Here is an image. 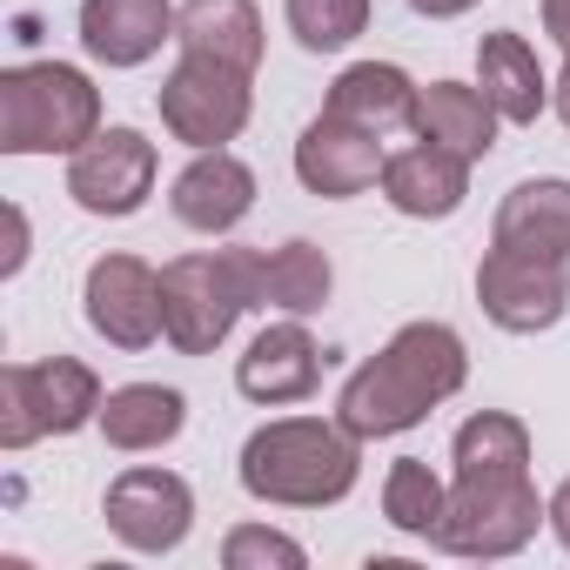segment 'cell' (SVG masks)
I'll list each match as a JSON object with an SVG mask.
<instances>
[{"mask_svg": "<svg viewBox=\"0 0 570 570\" xmlns=\"http://www.w3.org/2000/svg\"><path fill=\"white\" fill-rule=\"evenodd\" d=\"M476 88L517 128H530L543 115V101H550V81H543V68H537V55H530L523 35H483V48H476Z\"/></svg>", "mask_w": 570, "mask_h": 570, "instance_id": "cell-21", "label": "cell"}, {"mask_svg": "<svg viewBox=\"0 0 570 570\" xmlns=\"http://www.w3.org/2000/svg\"><path fill=\"white\" fill-rule=\"evenodd\" d=\"M68 195L88 215H135L155 195V141L135 128H101L68 161Z\"/></svg>", "mask_w": 570, "mask_h": 570, "instance_id": "cell-9", "label": "cell"}, {"mask_svg": "<svg viewBox=\"0 0 570 570\" xmlns=\"http://www.w3.org/2000/svg\"><path fill=\"white\" fill-rule=\"evenodd\" d=\"M476 303L497 330L510 336H537V330H557L563 309H570V275L563 262H543V255H517V248H497L476 262Z\"/></svg>", "mask_w": 570, "mask_h": 570, "instance_id": "cell-8", "label": "cell"}, {"mask_svg": "<svg viewBox=\"0 0 570 570\" xmlns=\"http://www.w3.org/2000/svg\"><path fill=\"white\" fill-rule=\"evenodd\" d=\"M188 523H195V497L175 470H121L108 483V530L128 550L168 557V550H181Z\"/></svg>", "mask_w": 570, "mask_h": 570, "instance_id": "cell-11", "label": "cell"}, {"mask_svg": "<svg viewBox=\"0 0 570 570\" xmlns=\"http://www.w3.org/2000/svg\"><path fill=\"white\" fill-rule=\"evenodd\" d=\"M470 376V356H463V336L450 323H403L383 356H370L343 396H336V423L370 443V436H403L416 430L443 396H456Z\"/></svg>", "mask_w": 570, "mask_h": 570, "instance_id": "cell-2", "label": "cell"}, {"mask_svg": "<svg viewBox=\"0 0 570 570\" xmlns=\"http://www.w3.org/2000/svg\"><path fill=\"white\" fill-rule=\"evenodd\" d=\"M416 101H423V88H416L403 68H390V61H356V68H343L336 88H330V115H343V121H356V128H370V135L416 128Z\"/></svg>", "mask_w": 570, "mask_h": 570, "instance_id": "cell-18", "label": "cell"}, {"mask_svg": "<svg viewBox=\"0 0 570 570\" xmlns=\"http://www.w3.org/2000/svg\"><path fill=\"white\" fill-rule=\"evenodd\" d=\"M181 423H188V403L181 390H161V383H128L101 403V436L115 450H161L181 436Z\"/></svg>", "mask_w": 570, "mask_h": 570, "instance_id": "cell-22", "label": "cell"}, {"mask_svg": "<svg viewBox=\"0 0 570 570\" xmlns=\"http://www.w3.org/2000/svg\"><path fill=\"white\" fill-rule=\"evenodd\" d=\"M101 376L75 356L48 363H8L0 370V450H28L41 436H75L81 423H101Z\"/></svg>", "mask_w": 570, "mask_h": 570, "instance_id": "cell-6", "label": "cell"}, {"mask_svg": "<svg viewBox=\"0 0 570 570\" xmlns=\"http://www.w3.org/2000/svg\"><path fill=\"white\" fill-rule=\"evenodd\" d=\"M8 222H14V248H8V275L28 262V222H21V208H8Z\"/></svg>", "mask_w": 570, "mask_h": 570, "instance_id": "cell-30", "label": "cell"}, {"mask_svg": "<svg viewBox=\"0 0 570 570\" xmlns=\"http://www.w3.org/2000/svg\"><path fill=\"white\" fill-rule=\"evenodd\" d=\"M81 303H88L95 336H108L115 350H148L155 336H168V323H161V275L141 255H101L88 268Z\"/></svg>", "mask_w": 570, "mask_h": 570, "instance_id": "cell-10", "label": "cell"}, {"mask_svg": "<svg viewBox=\"0 0 570 570\" xmlns=\"http://www.w3.org/2000/svg\"><path fill=\"white\" fill-rule=\"evenodd\" d=\"M370 28V0H289V35L309 55H336Z\"/></svg>", "mask_w": 570, "mask_h": 570, "instance_id": "cell-25", "label": "cell"}, {"mask_svg": "<svg viewBox=\"0 0 570 570\" xmlns=\"http://www.w3.org/2000/svg\"><path fill=\"white\" fill-rule=\"evenodd\" d=\"M383 195H390V208H396V215L443 222V215H456V208H463V195H470V161H463V155H450V148H436V141L403 148V155H390V161H383Z\"/></svg>", "mask_w": 570, "mask_h": 570, "instance_id": "cell-16", "label": "cell"}, {"mask_svg": "<svg viewBox=\"0 0 570 570\" xmlns=\"http://www.w3.org/2000/svg\"><path fill=\"white\" fill-rule=\"evenodd\" d=\"M450 510V483L423 463V456H396L390 476H383V517L403 530V537H436Z\"/></svg>", "mask_w": 570, "mask_h": 570, "instance_id": "cell-24", "label": "cell"}, {"mask_svg": "<svg viewBox=\"0 0 570 570\" xmlns=\"http://www.w3.org/2000/svg\"><path fill=\"white\" fill-rule=\"evenodd\" d=\"M222 563H228V570H303L309 557H303V543H296V537L262 530V523H242V530H228Z\"/></svg>", "mask_w": 570, "mask_h": 570, "instance_id": "cell-26", "label": "cell"}, {"mask_svg": "<svg viewBox=\"0 0 570 570\" xmlns=\"http://www.w3.org/2000/svg\"><path fill=\"white\" fill-rule=\"evenodd\" d=\"M316 383H323V350L303 323L262 330L235 363V390L248 403H303V396H316Z\"/></svg>", "mask_w": 570, "mask_h": 570, "instance_id": "cell-13", "label": "cell"}, {"mask_svg": "<svg viewBox=\"0 0 570 570\" xmlns=\"http://www.w3.org/2000/svg\"><path fill=\"white\" fill-rule=\"evenodd\" d=\"M356 476H363L356 436L323 416H282L242 443V490L255 503L323 510V503H343L356 490Z\"/></svg>", "mask_w": 570, "mask_h": 570, "instance_id": "cell-3", "label": "cell"}, {"mask_svg": "<svg viewBox=\"0 0 570 570\" xmlns=\"http://www.w3.org/2000/svg\"><path fill=\"white\" fill-rule=\"evenodd\" d=\"M557 115H563V128H570V61H563V75H557Z\"/></svg>", "mask_w": 570, "mask_h": 570, "instance_id": "cell-31", "label": "cell"}, {"mask_svg": "<svg viewBox=\"0 0 570 570\" xmlns=\"http://www.w3.org/2000/svg\"><path fill=\"white\" fill-rule=\"evenodd\" d=\"M543 35L570 55V0H543Z\"/></svg>", "mask_w": 570, "mask_h": 570, "instance_id": "cell-27", "label": "cell"}, {"mask_svg": "<svg viewBox=\"0 0 570 570\" xmlns=\"http://www.w3.org/2000/svg\"><path fill=\"white\" fill-rule=\"evenodd\" d=\"M168 208H175V222H188L195 235H228V228L255 208V168L235 161L228 148H202V155L175 175Z\"/></svg>", "mask_w": 570, "mask_h": 570, "instance_id": "cell-14", "label": "cell"}, {"mask_svg": "<svg viewBox=\"0 0 570 570\" xmlns=\"http://www.w3.org/2000/svg\"><path fill=\"white\" fill-rule=\"evenodd\" d=\"M248 68H228L215 55H181L161 81V128L188 148H222L248 128Z\"/></svg>", "mask_w": 570, "mask_h": 570, "instance_id": "cell-7", "label": "cell"}, {"mask_svg": "<svg viewBox=\"0 0 570 570\" xmlns=\"http://www.w3.org/2000/svg\"><path fill=\"white\" fill-rule=\"evenodd\" d=\"M242 309H262V255L255 248L181 255L161 268V323L181 356H208L215 343H228Z\"/></svg>", "mask_w": 570, "mask_h": 570, "instance_id": "cell-5", "label": "cell"}, {"mask_svg": "<svg viewBox=\"0 0 570 570\" xmlns=\"http://www.w3.org/2000/svg\"><path fill=\"white\" fill-rule=\"evenodd\" d=\"M161 41H175L168 0H81V48L101 68H141Z\"/></svg>", "mask_w": 570, "mask_h": 570, "instance_id": "cell-15", "label": "cell"}, {"mask_svg": "<svg viewBox=\"0 0 570 570\" xmlns=\"http://www.w3.org/2000/svg\"><path fill=\"white\" fill-rule=\"evenodd\" d=\"M497 121L503 115L490 108V95L483 88H463V81H430L423 101H416V135L436 141V148H450V155H463V161H483L490 155Z\"/></svg>", "mask_w": 570, "mask_h": 570, "instance_id": "cell-20", "label": "cell"}, {"mask_svg": "<svg viewBox=\"0 0 570 570\" xmlns=\"http://www.w3.org/2000/svg\"><path fill=\"white\" fill-rule=\"evenodd\" d=\"M490 242L517 248V255L570 262V181H517L497 208Z\"/></svg>", "mask_w": 570, "mask_h": 570, "instance_id": "cell-17", "label": "cell"}, {"mask_svg": "<svg viewBox=\"0 0 570 570\" xmlns=\"http://www.w3.org/2000/svg\"><path fill=\"white\" fill-rule=\"evenodd\" d=\"M175 41H181V55H215V61L255 75L262 14H255V0H181L175 8Z\"/></svg>", "mask_w": 570, "mask_h": 570, "instance_id": "cell-19", "label": "cell"}, {"mask_svg": "<svg viewBox=\"0 0 570 570\" xmlns=\"http://www.w3.org/2000/svg\"><path fill=\"white\" fill-rule=\"evenodd\" d=\"M410 8L423 14V21H456V14H470L476 0H410Z\"/></svg>", "mask_w": 570, "mask_h": 570, "instance_id": "cell-29", "label": "cell"}, {"mask_svg": "<svg viewBox=\"0 0 570 570\" xmlns=\"http://www.w3.org/2000/svg\"><path fill=\"white\" fill-rule=\"evenodd\" d=\"M101 135V95L68 61H28L0 75V148L8 155H75Z\"/></svg>", "mask_w": 570, "mask_h": 570, "instance_id": "cell-4", "label": "cell"}, {"mask_svg": "<svg viewBox=\"0 0 570 570\" xmlns=\"http://www.w3.org/2000/svg\"><path fill=\"white\" fill-rule=\"evenodd\" d=\"M383 135H370V128H356V121H343V115H316L309 128H303V141H296V175H303V188L309 195H330V202H350V195H363V188H376L383 181Z\"/></svg>", "mask_w": 570, "mask_h": 570, "instance_id": "cell-12", "label": "cell"}, {"mask_svg": "<svg viewBox=\"0 0 570 570\" xmlns=\"http://www.w3.org/2000/svg\"><path fill=\"white\" fill-rule=\"evenodd\" d=\"M336 289V268L316 242H282L262 255V309H289V316H316Z\"/></svg>", "mask_w": 570, "mask_h": 570, "instance_id": "cell-23", "label": "cell"}, {"mask_svg": "<svg viewBox=\"0 0 570 570\" xmlns=\"http://www.w3.org/2000/svg\"><path fill=\"white\" fill-rule=\"evenodd\" d=\"M450 510L436 523V550L450 557H517L537 523H550V503H537L530 483V430L503 410H483L450 443Z\"/></svg>", "mask_w": 570, "mask_h": 570, "instance_id": "cell-1", "label": "cell"}, {"mask_svg": "<svg viewBox=\"0 0 570 570\" xmlns=\"http://www.w3.org/2000/svg\"><path fill=\"white\" fill-rule=\"evenodd\" d=\"M550 530H557V543L570 550V476L557 483V497H550Z\"/></svg>", "mask_w": 570, "mask_h": 570, "instance_id": "cell-28", "label": "cell"}]
</instances>
